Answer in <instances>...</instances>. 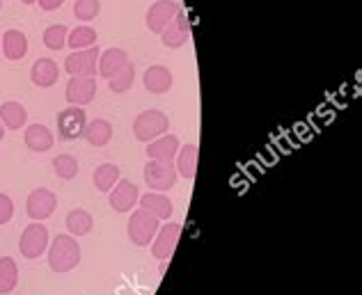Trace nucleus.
<instances>
[{"label": "nucleus", "mask_w": 362, "mask_h": 295, "mask_svg": "<svg viewBox=\"0 0 362 295\" xmlns=\"http://www.w3.org/2000/svg\"><path fill=\"white\" fill-rule=\"evenodd\" d=\"M3 53L7 60H23L28 53V37L21 30H7L3 35Z\"/></svg>", "instance_id": "nucleus-22"}, {"label": "nucleus", "mask_w": 362, "mask_h": 295, "mask_svg": "<svg viewBox=\"0 0 362 295\" xmlns=\"http://www.w3.org/2000/svg\"><path fill=\"white\" fill-rule=\"evenodd\" d=\"M66 37H69V28L62 23L49 25L44 30V46L51 51H62L66 46Z\"/></svg>", "instance_id": "nucleus-30"}, {"label": "nucleus", "mask_w": 362, "mask_h": 295, "mask_svg": "<svg viewBox=\"0 0 362 295\" xmlns=\"http://www.w3.org/2000/svg\"><path fill=\"white\" fill-rule=\"evenodd\" d=\"M197 158H199V149L197 145H186L179 147L177 158H175V169L179 176H184L186 181H195L197 176Z\"/></svg>", "instance_id": "nucleus-20"}, {"label": "nucleus", "mask_w": 362, "mask_h": 295, "mask_svg": "<svg viewBox=\"0 0 362 295\" xmlns=\"http://www.w3.org/2000/svg\"><path fill=\"white\" fill-rule=\"evenodd\" d=\"M64 97L69 101V106H88L97 97V78L94 76H71L66 83Z\"/></svg>", "instance_id": "nucleus-8"}, {"label": "nucleus", "mask_w": 362, "mask_h": 295, "mask_svg": "<svg viewBox=\"0 0 362 295\" xmlns=\"http://www.w3.org/2000/svg\"><path fill=\"white\" fill-rule=\"evenodd\" d=\"M101 12V0H76L74 16L78 21H94Z\"/></svg>", "instance_id": "nucleus-31"}, {"label": "nucleus", "mask_w": 362, "mask_h": 295, "mask_svg": "<svg viewBox=\"0 0 362 295\" xmlns=\"http://www.w3.org/2000/svg\"><path fill=\"white\" fill-rule=\"evenodd\" d=\"M179 9L181 7H179V3H175V0H156V3L147 9V28H149V32H154V35L163 32L165 25L173 21Z\"/></svg>", "instance_id": "nucleus-12"}, {"label": "nucleus", "mask_w": 362, "mask_h": 295, "mask_svg": "<svg viewBox=\"0 0 362 295\" xmlns=\"http://www.w3.org/2000/svg\"><path fill=\"white\" fill-rule=\"evenodd\" d=\"M131 60L124 49H106L99 53V64H97V73L103 76L106 80H110L112 76L119 73L124 66H127Z\"/></svg>", "instance_id": "nucleus-18"}, {"label": "nucleus", "mask_w": 362, "mask_h": 295, "mask_svg": "<svg viewBox=\"0 0 362 295\" xmlns=\"http://www.w3.org/2000/svg\"><path fill=\"white\" fill-rule=\"evenodd\" d=\"M133 83H136V66L129 62L119 73H115L108 80V88H110L112 94H124V92H129L133 88Z\"/></svg>", "instance_id": "nucleus-29"}, {"label": "nucleus", "mask_w": 362, "mask_h": 295, "mask_svg": "<svg viewBox=\"0 0 362 295\" xmlns=\"http://www.w3.org/2000/svg\"><path fill=\"white\" fill-rule=\"evenodd\" d=\"M99 46L92 49L74 51L69 58L64 60V71L69 76H97V64H99Z\"/></svg>", "instance_id": "nucleus-10"}, {"label": "nucleus", "mask_w": 362, "mask_h": 295, "mask_svg": "<svg viewBox=\"0 0 362 295\" xmlns=\"http://www.w3.org/2000/svg\"><path fill=\"white\" fill-rule=\"evenodd\" d=\"M18 3H23V5H35L37 0H18Z\"/></svg>", "instance_id": "nucleus-35"}, {"label": "nucleus", "mask_w": 362, "mask_h": 295, "mask_svg": "<svg viewBox=\"0 0 362 295\" xmlns=\"http://www.w3.org/2000/svg\"><path fill=\"white\" fill-rule=\"evenodd\" d=\"M0 121H3V126L18 131L28 124V110L18 101H7L0 106Z\"/></svg>", "instance_id": "nucleus-23"}, {"label": "nucleus", "mask_w": 362, "mask_h": 295, "mask_svg": "<svg viewBox=\"0 0 362 295\" xmlns=\"http://www.w3.org/2000/svg\"><path fill=\"white\" fill-rule=\"evenodd\" d=\"M83 138L90 142L92 147H108L112 140V124L108 119H94L88 121V126L83 131Z\"/></svg>", "instance_id": "nucleus-21"}, {"label": "nucleus", "mask_w": 362, "mask_h": 295, "mask_svg": "<svg viewBox=\"0 0 362 295\" xmlns=\"http://www.w3.org/2000/svg\"><path fill=\"white\" fill-rule=\"evenodd\" d=\"M14 217V202H12V197L5 195V193H0V227L7 224L9 220Z\"/></svg>", "instance_id": "nucleus-32"}, {"label": "nucleus", "mask_w": 362, "mask_h": 295, "mask_svg": "<svg viewBox=\"0 0 362 295\" xmlns=\"http://www.w3.org/2000/svg\"><path fill=\"white\" fill-rule=\"evenodd\" d=\"M119 179H122L119 167L112 165V163H101L97 169H94V174H92L94 188H97L99 193H110Z\"/></svg>", "instance_id": "nucleus-24"}, {"label": "nucleus", "mask_w": 362, "mask_h": 295, "mask_svg": "<svg viewBox=\"0 0 362 295\" xmlns=\"http://www.w3.org/2000/svg\"><path fill=\"white\" fill-rule=\"evenodd\" d=\"M0 51H3V35H0Z\"/></svg>", "instance_id": "nucleus-36"}, {"label": "nucleus", "mask_w": 362, "mask_h": 295, "mask_svg": "<svg viewBox=\"0 0 362 295\" xmlns=\"http://www.w3.org/2000/svg\"><path fill=\"white\" fill-rule=\"evenodd\" d=\"M49 268L53 272H71L81 265L83 259V250H81V243L76 241L74 236L69 234H58L49 243Z\"/></svg>", "instance_id": "nucleus-1"}, {"label": "nucleus", "mask_w": 362, "mask_h": 295, "mask_svg": "<svg viewBox=\"0 0 362 295\" xmlns=\"http://www.w3.org/2000/svg\"><path fill=\"white\" fill-rule=\"evenodd\" d=\"M179 147H181L179 138L165 133V136L147 142V158L149 160H158V163H175Z\"/></svg>", "instance_id": "nucleus-14"}, {"label": "nucleus", "mask_w": 362, "mask_h": 295, "mask_svg": "<svg viewBox=\"0 0 362 295\" xmlns=\"http://www.w3.org/2000/svg\"><path fill=\"white\" fill-rule=\"evenodd\" d=\"M58 208V195L49 188H37L25 199V213L33 222H44Z\"/></svg>", "instance_id": "nucleus-6"}, {"label": "nucleus", "mask_w": 362, "mask_h": 295, "mask_svg": "<svg viewBox=\"0 0 362 295\" xmlns=\"http://www.w3.org/2000/svg\"><path fill=\"white\" fill-rule=\"evenodd\" d=\"M181 231H184V227L179 222H168L158 229V234L154 236V241H151V254H154V259L158 261H170L173 259V254L177 250V243L181 238Z\"/></svg>", "instance_id": "nucleus-7"}, {"label": "nucleus", "mask_w": 362, "mask_h": 295, "mask_svg": "<svg viewBox=\"0 0 362 295\" xmlns=\"http://www.w3.org/2000/svg\"><path fill=\"white\" fill-rule=\"evenodd\" d=\"M173 71L163 64H154L142 73V85L149 94H165L173 88Z\"/></svg>", "instance_id": "nucleus-17"}, {"label": "nucleus", "mask_w": 362, "mask_h": 295, "mask_svg": "<svg viewBox=\"0 0 362 295\" xmlns=\"http://www.w3.org/2000/svg\"><path fill=\"white\" fill-rule=\"evenodd\" d=\"M94 227V217L85 211V208H74L66 215V229H69V236L74 238H81V236H88Z\"/></svg>", "instance_id": "nucleus-25"}, {"label": "nucleus", "mask_w": 362, "mask_h": 295, "mask_svg": "<svg viewBox=\"0 0 362 295\" xmlns=\"http://www.w3.org/2000/svg\"><path fill=\"white\" fill-rule=\"evenodd\" d=\"M177 169L173 163H158V160H147V165L142 167V179L149 190L154 193H168L177 186Z\"/></svg>", "instance_id": "nucleus-5"}, {"label": "nucleus", "mask_w": 362, "mask_h": 295, "mask_svg": "<svg viewBox=\"0 0 362 295\" xmlns=\"http://www.w3.org/2000/svg\"><path fill=\"white\" fill-rule=\"evenodd\" d=\"M170 131V119L160 110H145L133 119V136L140 142H151Z\"/></svg>", "instance_id": "nucleus-2"}, {"label": "nucleus", "mask_w": 362, "mask_h": 295, "mask_svg": "<svg viewBox=\"0 0 362 295\" xmlns=\"http://www.w3.org/2000/svg\"><path fill=\"white\" fill-rule=\"evenodd\" d=\"M58 78H60V66L55 64L51 58H40V60L33 62L30 80H33V85H37V88L49 90L58 83Z\"/></svg>", "instance_id": "nucleus-16"}, {"label": "nucleus", "mask_w": 362, "mask_h": 295, "mask_svg": "<svg viewBox=\"0 0 362 295\" xmlns=\"http://www.w3.org/2000/svg\"><path fill=\"white\" fill-rule=\"evenodd\" d=\"M53 172L58 174V179H62V181H71V179L78 176L81 165L71 154H60V156L53 158Z\"/></svg>", "instance_id": "nucleus-28"}, {"label": "nucleus", "mask_w": 362, "mask_h": 295, "mask_svg": "<svg viewBox=\"0 0 362 295\" xmlns=\"http://www.w3.org/2000/svg\"><path fill=\"white\" fill-rule=\"evenodd\" d=\"M25 147L30 151H37V154H44V151L53 149L55 145V138L49 126H44V124H30V126H25Z\"/></svg>", "instance_id": "nucleus-19"}, {"label": "nucleus", "mask_w": 362, "mask_h": 295, "mask_svg": "<svg viewBox=\"0 0 362 295\" xmlns=\"http://www.w3.org/2000/svg\"><path fill=\"white\" fill-rule=\"evenodd\" d=\"M88 126V115L78 106L64 108L58 115V136L62 140H78L83 138V131Z\"/></svg>", "instance_id": "nucleus-9"}, {"label": "nucleus", "mask_w": 362, "mask_h": 295, "mask_svg": "<svg viewBox=\"0 0 362 295\" xmlns=\"http://www.w3.org/2000/svg\"><path fill=\"white\" fill-rule=\"evenodd\" d=\"M140 199V190L138 186L129 179H119L115 188L110 190V208L117 213H131V208L138 204Z\"/></svg>", "instance_id": "nucleus-11"}, {"label": "nucleus", "mask_w": 362, "mask_h": 295, "mask_svg": "<svg viewBox=\"0 0 362 295\" xmlns=\"http://www.w3.org/2000/svg\"><path fill=\"white\" fill-rule=\"evenodd\" d=\"M3 138H5V126H3V121H0V142H3Z\"/></svg>", "instance_id": "nucleus-34"}, {"label": "nucleus", "mask_w": 362, "mask_h": 295, "mask_svg": "<svg viewBox=\"0 0 362 295\" xmlns=\"http://www.w3.org/2000/svg\"><path fill=\"white\" fill-rule=\"evenodd\" d=\"M51 236L49 229L42 222H30L23 229L21 238H18V252H21L23 259H40V256L49 250Z\"/></svg>", "instance_id": "nucleus-4"}, {"label": "nucleus", "mask_w": 362, "mask_h": 295, "mask_svg": "<svg viewBox=\"0 0 362 295\" xmlns=\"http://www.w3.org/2000/svg\"><path fill=\"white\" fill-rule=\"evenodd\" d=\"M37 3H40L44 12H55V9H60L64 5V0H37Z\"/></svg>", "instance_id": "nucleus-33"}, {"label": "nucleus", "mask_w": 362, "mask_h": 295, "mask_svg": "<svg viewBox=\"0 0 362 295\" xmlns=\"http://www.w3.org/2000/svg\"><path fill=\"white\" fill-rule=\"evenodd\" d=\"M97 30H94L92 25H78L69 30V37H66V46H71L74 51H83V49H92V46H97Z\"/></svg>", "instance_id": "nucleus-26"}, {"label": "nucleus", "mask_w": 362, "mask_h": 295, "mask_svg": "<svg viewBox=\"0 0 362 295\" xmlns=\"http://www.w3.org/2000/svg\"><path fill=\"white\" fill-rule=\"evenodd\" d=\"M138 206L142 208V211H147L149 215H154L158 222H163V220H170L175 213V206L173 202L163 195V193H147V195H142L138 199Z\"/></svg>", "instance_id": "nucleus-15"}, {"label": "nucleus", "mask_w": 362, "mask_h": 295, "mask_svg": "<svg viewBox=\"0 0 362 295\" xmlns=\"http://www.w3.org/2000/svg\"><path fill=\"white\" fill-rule=\"evenodd\" d=\"M158 37L168 49H181V46L190 40V25H188V18H186L184 9H179V12L175 14V18L165 25V30Z\"/></svg>", "instance_id": "nucleus-13"}, {"label": "nucleus", "mask_w": 362, "mask_h": 295, "mask_svg": "<svg viewBox=\"0 0 362 295\" xmlns=\"http://www.w3.org/2000/svg\"><path fill=\"white\" fill-rule=\"evenodd\" d=\"M158 229H160V222L154 215H149L147 211H142V208H136V211L131 213L127 234H129V241L133 245L149 247L151 241H154V236L158 234Z\"/></svg>", "instance_id": "nucleus-3"}, {"label": "nucleus", "mask_w": 362, "mask_h": 295, "mask_svg": "<svg viewBox=\"0 0 362 295\" xmlns=\"http://www.w3.org/2000/svg\"><path fill=\"white\" fill-rule=\"evenodd\" d=\"M0 7H3V0H0Z\"/></svg>", "instance_id": "nucleus-37"}, {"label": "nucleus", "mask_w": 362, "mask_h": 295, "mask_svg": "<svg viewBox=\"0 0 362 295\" xmlns=\"http://www.w3.org/2000/svg\"><path fill=\"white\" fill-rule=\"evenodd\" d=\"M18 284V265L12 256L0 259V295H7L16 289Z\"/></svg>", "instance_id": "nucleus-27"}]
</instances>
